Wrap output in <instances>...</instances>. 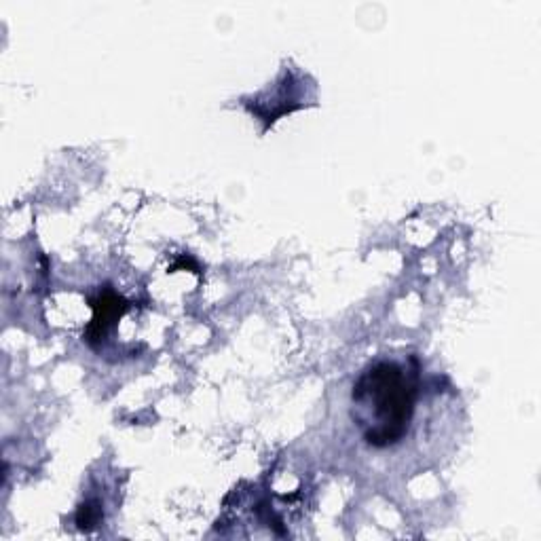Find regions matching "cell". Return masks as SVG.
Segmentation results:
<instances>
[{"label":"cell","instance_id":"6da1fadb","mask_svg":"<svg viewBox=\"0 0 541 541\" xmlns=\"http://www.w3.org/2000/svg\"><path fill=\"white\" fill-rule=\"evenodd\" d=\"M417 377V364L408 370L396 362H377L353 385V419L372 449H387L408 434L419 394Z\"/></svg>","mask_w":541,"mask_h":541},{"label":"cell","instance_id":"7a4b0ae2","mask_svg":"<svg viewBox=\"0 0 541 541\" xmlns=\"http://www.w3.org/2000/svg\"><path fill=\"white\" fill-rule=\"evenodd\" d=\"M91 307L96 313H93L91 326L87 330V341L93 345L96 341H102L106 337L108 328L113 326L119 317L129 309V303L123 301V296L115 294L113 290H106L98 298H93Z\"/></svg>","mask_w":541,"mask_h":541},{"label":"cell","instance_id":"3957f363","mask_svg":"<svg viewBox=\"0 0 541 541\" xmlns=\"http://www.w3.org/2000/svg\"><path fill=\"white\" fill-rule=\"evenodd\" d=\"M100 518H102V512H100V508L96 506V503H83V506L77 512V525L83 531H91L93 527L98 525Z\"/></svg>","mask_w":541,"mask_h":541}]
</instances>
